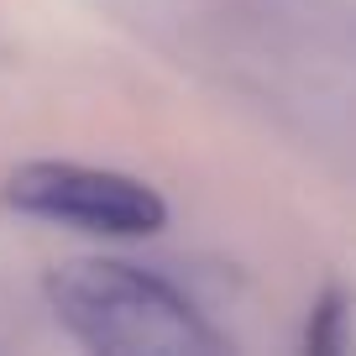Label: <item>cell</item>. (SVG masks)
Segmentation results:
<instances>
[{
  "mask_svg": "<svg viewBox=\"0 0 356 356\" xmlns=\"http://www.w3.org/2000/svg\"><path fill=\"white\" fill-rule=\"evenodd\" d=\"M346 325H351V299L346 289H325V299L309 314V335H304V351L309 356H341L346 351Z\"/></svg>",
  "mask_w": 356,
  "mask_h": 356,
  "instance_id": "3",
  "label": "cell"
},
{
  "mask_svg": "<svg viewBox=\"0 0 356 356\" xmlns=\"http://www.w3.org/2000/svg\"><path fill=\"white\" fill-rule=\"evenodd\" d=\"M47 304L84 351L100 356H210L225 335L168 278L111 257H74L47 273Z\"/></svg>",
  "mask_w": 356,
  "mask_h": 356,
  "instance_id": "1",
  "label": "cell"
},
{
  "mask_svg": "<svg viewBox=\"0 0 356 356\" xmlns=\"http://www.w3.org/2000/svg\"><path fill=\"white\" fill-rule=\"evenodd\" d=\"M6 204L84 236H115V241L157 236L168 225V204L152 184L84 163H22L6 178Z\"/></svg>",
  "mask_w": 356,
  "mask_h": 356,
  "instance_id": "2",
  "label": "cell"
}]
</instances>
